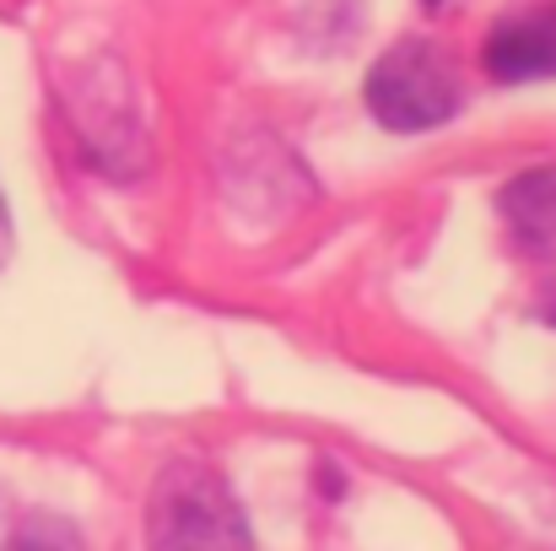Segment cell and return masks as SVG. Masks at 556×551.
I'll list each match as a JSON object with an SVG mask.
<instances>
[{"label":"cell","instance_id":"obj_3","mask_svg":"<svg viewBox=\"0 0 556 551\" xmlns=\"http://www.w3.org/2000/svg\"><path fill=\"white\" fill-rule=\"evenodd\" d=\"M486 71L497 82L556 76V5H535V11L497 22L492 38H486Z\"/></svg>","mask_w":556,"mask_h":551},{"label":"cell","instance_id":"obj_1","mask_svg":"<svg viewBox=\"0 0 556 551\" xmlns=\"http://www.w3.org/2000/svg\"><path fill=\"white\" fill-rule=\"evenodd\" d=\"M147 541L152 551H254L238 498L200 460H179L157 476Z\"/></svg>","mask_w":556,"mask_h":551},{"label":"cell","instance_id":"obj_5","mask_svg":"<svg viewBox=\"0 0 556 551\" xmlns=\"http://www.w3.org/2000/svg\"><path fill=\"white\" fill-rule=\"evenodd\" d=\"M0 551H81V536H76V525L60 519V514H33V519H22V525L11 530V541Z\"/></svg>","mask_w":556,"mask_h":551},{"label":"cell","instance_id":"obj_4","mask_svg":"<svg viewBox=\"0 0 556 551\" xmlns=\"http://www.w3.org/2000/svg\"><path fill=\"white\" fill-rule=\"evenodd\" d=\"M503 205H508V216H514V227H519L525 238L552 243L556 238V168L525 174V179L503 195Z\"/></svg>","mask_w":556,"mask_h":551},{"label":"cell","instance_id":"obj_2","mask_svg":"<svg viewBox=\"0 0 556 551\" xmlns=\"http://www.w3.org/2000/svg\"><path fill=\"white\" fill-rule=\"evenodd\" d=\"M368 109L378 114V125H389L400 136L443 125L459 109V76L448 71V60L432 43L405 38L368 71Z\"/></svg>","mask_w":556,"mask_h":551}]
</instances>
